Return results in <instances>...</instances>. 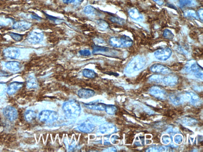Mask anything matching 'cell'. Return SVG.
Masks as SVG:
<instances>
[{
  "label": "cell",
  "mask_w": 203,
  "mask_h": 152,
  "mask_svg": "<svg viewBox=\"0 0 203 152\" xmlns=\"http://www.w3.org/2000/svg\"><path fill=\"white\" fill-rule=\"evenodd\" d=\"M62 109L66 116L71 118L77 117L81 112L80 103L75 100H69L64 103Z\"/></svg>",
  "instance_id": "cell-1"
},
{
  "label": "cell",
  "mask_w": 203,
  "mask_h": 152,
  "mask_svg": "<svg viewBox=\"0 0 203 152\" xmlns=\"http://www.w3.org/2000/svg\"><path fill=\"white\" fill-rule=\"evenodd\" d=\"M146 65V60L143 57L137 55L130 61L126 68V72L128 73L140 70Z\"/></svg>",
  "instance_id": "cell-2"
},
{
  "label": "cell",
  "mask_w": 203,
  "mask_h": 152,
  "mask_svg": "<svg viewBox=\"0 0 203 152\" xmlns=\"http://www.w3.org/2000/svg\"><path fill=\"white\" fill-rule=\"evenodd\" d=\"M57 113L50 110H44L39 115V119L41 122L46 123L54 122L58 118Z\"/></svg>",
  "instance_id": "cell-3"
},
{
  "label": "cell",
  "mask_w": 203,
  "mask_h": 152,
  "mask_svg": "<svg viewBox=\"0 0 203 152\" xmlns=\"http://www.w3.org/2000/svg\"><path fill=\"white\" fill-rule=\"evenodd\" d=\"M117 51L108 47L97 45H94L93 48V54H101L107 56H113L116 55Z\"/></svg>",
  "instance_id": "cell-4"
},
{
  "label": "cell",
  "mask_w": 203,
  "mask_h": 152,
  "mask_svg": "<svg viewBox=\"0 0 203 152\" xmlns=\"http://www.w3.org/2000/svg\"><path fill=\"white\" fill-rule=\"evenodd\" d=\"M172 54V50L169 48L159 49L155 51L154 53L155 58L162 61H166L170 58Z\"/></svg>",
  "instance_id": "cell-5"
},
{
  "label": "cell",
  "mask_w": 203,
  "mask_h": 152,
  "mask_svg": "<svg viewBox=\"0 0 203 152\" xmlns=\"http://www.w3.org/2000/svg\"><path fill=\"white\" fill-rule=\"evenodd\" d=\"M44 34L42 32L31 31L28 35L27 40L32 44H39L44 39Z\"/></svg>",
  "instance_id": "cell-6"
},
{
  "label": "cell",
  "mask_w": 203,
  "mask_h": 152,
  "mask_svg": "<svg viewBox=\"0 0 203 152\" xmlns=\"http://www.w3.org/2000/svg\"><path fill=\"white\" fill-rule=\"evenodd\" d=\"M3 53L6 58L11 59H17L20 56L21 53L19 48L14 47H9L5 49Z\"/></svg>",
  "instance_id": "cell-7"
},
{
  "label": "cell",
  "mask_w": 203,
  "mask_h": 152,
  "mask_svg": "<svg viewBox=\"0 0 203 152\" xmlns=\"http://www.w3.org/2000/svg\"><path fill=\"white\" fill-rule=\"evenodd\" d=\"M3 113L8 120L14 121L18 118V113L16 109L12 106H7L3 110Z\"/></svg>",
  "instance_id": "cell-8"
},
{
  "label": "cell",
  "mask_w": 203,
  "mask_h": 152,
  "mask_svg": "<svg viewBox=\"0 0 203 152\" xmlns=\"http://www.w3.org/2000/svg\"><path fill=\"white\" fill-rule=\"evenodd\" d=\"M32 23L30 22L25 21H19L16 22L14 23L12 28L18 31H26L31 27Z\"/></svg>",
  "instance_id": "cell-9"
},
{
  "label": "cell",
  "mask_w": 203,
  "mask_h": 152,
  "mask_svg": "<svg viewBox=\"0 0 203 152\" xmlns=\"http://www.w3.org/2000/svg\"><path fill=\"white\" fill-rule=\"evenodd\" d=\"M151 72L156 73H160L165 74H168L170 72V69L167 67L164 66L160 64H155L151 67Z\"/></svg>",
  "instance_id": "cell-10"
},
{
  "label": "cell",
  "mask_w": 203,
  "mask_h": 152,
  "mask_svg": "<svg viewBox=\"0 0 203 152\" xmlns=\"http://www.w3.org/2000/svg\"><path fill=\"white\" fill-rule=\"evenodd\" d=\"M23 85V83L22 82H12L8 86L7 92L8 95H12L16 93L19 89L21 88Z\"/></svg>",
  "instance_id": "cell-11"
},
{
  "label": "cell",
  "mask_w": 203,
  "mask_h": 152,
  "mask_svg": "<svg viewBox=\"0 0 203 152\" xmlns=\"http://www.w3.org/2000/svg\"><path fill=\"white\" fill-rule=\"evenodd\" d=\"M106 105L103 103L99 102H91L88 104H83V105L89 109L104 111L105 110Z\"/></svg>",
  "instance_id": "cell-12"
},
{
  "label": "cell",
  "mask_w": 203,
  "mask_h": 152,
  "mask_svg": "<svg viewBox=\"0 0 203 152\" xmlns=\"http://www.w3.org/2000/svg\"><path fill=\"white\" fill-rule=\"evenodd\" d=\"M100 130L102 134H110L115 132V128L112 124L105 123L100 126Z\"/></svg>",
  "instance_id": "cell-13"
},
{
  "label": "cell",
  "mask_w": 203,
  "mask_h": 152,
  "mask_svg": "<svg viewBox=\"0 0 203 152\" xmlns=\"http://www.w3.org/2000/svg\"><path fill=\"white\" fill-rule=\"evenodd\" d=\"M95 94V92L91 89L82 88L79 90L78 95L80 98L88 99L93 97Z\"/></svg>",
  "instance_id": "cell-14"
},
{
  "label": "cell",
  "mask_w": 203,
  "mask_h": 152,
  "mask_svg": "<svg viewBox=\"0 0 203 152\" xmlns=\"http://www.w3.org/2000/svg\"><path fill=\"white\" fill-rule=\"evenodd\" d=\"M128 14L130 18L137 21H143L144 19L143 15L136 8H130L128 11Z\"/></svg>",
  "instance_id": "cell-15"
},
{
  "label": "cell",
  "mask_w": 203,
  "mask_h": 152,
  "mask_svg": "<svg viewBox=\"0 0 203 152\" xmlns=\"http://www.w3.org/2000/svg\"><path fill=\"white\" fill-rule=\"evenodd\" d=\"M5 66L6 69L12 72H17L22 68L20 63L16 61H8L5 64Z\"/></svg>",
  "instance_id": "cell-16"
},
{
  "label": "cell",
  "mask_w": 203,
  "mask_h": 152,
  "mask_svg": "<svg viewBox=\"0 0 203 152\" xmlns=\"http://www.w3.org/2000/svg\"><path fill=\"white\" fill-rule=\"evenodd\" d=\"M79 129L81 132L86 133L93 132L95 129V126L89 122H85L82 123L79 126Z\"/></svg>",
  "instance_id": "cell-17"
},
{
  "label": "cell",
  "mask_w": 203,
  "mask_h": 152,
  "mask_svg": "<svg viewBox=\"0 0 203 152\" xmlns=\"http://www.w3.org/2000/svg\"><path fill=\"white\" fill-rule=\"evenodd\" d=\"M201 67L195 61H191L187 63L185 66V70L188 72H193L197 73L200 72Z\"/></svg>",
  "instance_id": "cell-18"
},
{
  "label": "cell",
  "mask_w": 203,
  "mask_h": 152,
  "mask_svg": "<svg viewBox=\"0 0 203 152\" xmlns=\"http://www.w3.org/2000/svg\"><path fill=\"white\" fill-rule=\"evenodd\" d=\"M37 79L32 75H29L27 79V86L29 88H35L38 87Z\"/></svg>",
  "instance_id": "cell-19"
},
{
  "label": "cell",
  "mask_w": 203,
  "mask_h": 152,
  "mask_svg": "<svg viewBox=\"0 0 203 152\" xmlns=\"http://www.w3.org/2000/svg\"><path fill=\"white\" fill-rule=\"evenodd\" d=\"M122 46L125 47H131L133 44V40L128 36L123 35L120 39Z\"/></svg>",
  "instance_id": "cell-20"
},
{
  "label": "cell",
  "mask_w": 203,
  "mask_h": 152,
  "mask_svg": "<svg viewBox=\"0 0 203 152\" xmlns=\"http://www.w3.org/2000/svg\"><path fill=\"white\" fill-rule=\"evenodd\" d=\"M82 73L83 76L88 79H94L97 77V75L94 70L89 69H83Z\"/></svg>",
  "instance_id": "cell-21"
},
{
  "label": "cell",
  "mask_w": 203,
  "mask_h": 152,
  "mask_svg": "<svg viewBox=\"0 0 203 152\" xmlns=\"http://www.w3.org/2000/svg\"><path fill=\"white\" fill-rule=\"evenodd\" d=\"M36 114L35 112L31 110H27L25 112V118L28 122H31L35 119Z\"/></svg>",
  "instance_id": "cell-22"
},
{
  "label": "cell",
  "mask_w": 203,
  "mask_h": 152,
  "mask_svg": "<svg viewBox=\"0 0 203 152\" xmlns=\"http://www.w3.org/2000/svg\"><path fill=\"white\" fill-rule=\"evenodd\" d=\"M97 27L98 30L101 31H105L109 27V25L106 21L103 19H100L97 21Z\"/></svg>",
  "instance_id": "cell-23"
},
{
  "label": "cell",
  "mask_w": 203,
  "mask_h": 152,
  "mask_svg": "<svg viewBox=\"0 0 203 152\" xmlns=\"http://www.w3.org/2000/svg\"><path fill=\"white\" fill-rule=\"evenodd\" d=\"M196 5L195 1L194 0H179V6L182 8L185 7L193 6Z\"/></svg>",
  "instance_id": "cell-24"
},
{
  "label": "cell",
  "mask_w": 203,
  "mask_h": 152,
  "mask_svg": "<svg viewBox=\"0 0 203 152\" xmlns=\"http://www.w3.org/2000/svg\"><path fill=\"white\" fill-rule=\"evenodd\" d=\"M109 43L113 47H116V48H119L122 46V42L120 39L115 37L110 38L109 40Z\"/></svg>",
  "instance_id": "cell-25"
},
{
  "label": "cell",
  "mask_w": 203,
  "mask_h": 152,
  "mask_svg": "<svg viewBox=\"0 0 203 152\" xmlns=\"http://www.w3.org/2000/svg\"><path fill=\"white\" fill-rule=\"evenodd\" d=\"M109 19L111 22L117 24L123 25L126 23V21L125 19L116 16H112Z\"/></svg>",
  "instance_id": "cell-26"
},
{
  "label": "cell",
  "mask_w": 203,
  "mask_h": 152,
  "mask_svg": "<svg viewBox=\"0 0 203 152\" xmlns=\"http://www.w3.org/2000/svg\"><path fill=\"white\" fill-rule=\"evenodd\" d=\"M105 110L107 113L109 115H113L117 112V108L115 106L112 105H106Z\"/></svg>",
  "instance_id": "cell-27"
},
{
  "label": "cell",
  "mask_w": 203,
  "mask_h": 152,
  "mask_svg": "<svg viewBox=\"0 0 203 152\" xmlns=\"http://www.w3.org/2000/svg\"><path fill=\"white\" fill-rule=\"evenodd\" d=\"M184 14V16L186 17L193 18L197 19H198V15H197L195 11L193 10H188L185 11Z\"/></svg>",
  "instance_id": "cell-28"
},
{
  "label": "cell",
  "mask_w": 203,
  "mask_h": 152,
  "mask_svg": "<svg viewBox=\"0 0 203 152\" xmlns=\"http://www.w3.org/2000/svg\"><path fill=\"white\" fill-rule=\"evenodd\" d=\"M9 35L12 39L16 41H21L23 39V35L19 34V33L10 32Z\"/></svg>",
  "instance_id": "cell-29"
},
{
  "label": "cell",
  "mask_w": 203,
  "mask_h": 152,
  "mask_svg": "<svg viewBox=\"0 0 203 152\" xmlns=\"http://www.w3.org/2000/svg\"><path fill=\"white\" fill-rule=\"evenodd\" d=\"M163 36L165 39L168 40H172L174 37V35L172 31L168 29H165L164 31Z\"/></svg>",
  "instance_id": "cell-30"
},
{
  "label": "cell",
  "mask_w": 203,
  "mask_h": 152,
  "mask_svg": "<svg viewBox=\"0 0 203 152\" xmlns=\"http://www.w3.org/2000/svg\"><path fill=\"white\" fill-rule=\"evenodd\" d=\"M83 12L87 15L93 14L95 13L96 9L92 6L88 5L84 8Z\"/></svg>",
  "instance_id": "cell-31"
},
{
  "label": "cell",
  "mask_w": 203,
  "mask_h": 152,
  "mask_svg": "<svg viewBox=\"0 0 203 152\" xmlns=\"http://www.w3.org/2000/svg\"><path fill=\"white\" fill-rule=\"evenodd\" d=\"M42 12L43 13H44V16H45L46 18L49 19V20H51V21L56 22L58 21L62 20V19H59V18L56 17L51 16V15L45 13L44 11H42Z\"/></svg>",
  "instance_id": "cell-32"
},
{
  "label": "cell",
  "mask_w": 203,
  "mask_h": 152,
  "mask_svg": "<svg viewBox=\"0 0 203 152\" xmlns=\"http://www.w3.org/2000/svg\"><path fill=\"white\" fill-rule=\"evenodd\" d=\"M7 85L5 83H0V96L5 94L7 90Z\"/></svg>",
  "instance_id": "cell-33"
},
{
  "label": "cell",
  "mask_w": 203,
  "mask_h": 152,
  "mask_svg": "<svg viewBox=\"0 0 203 152\" xmlns=\"http://www.w3.org/2000/svg\"><path fill=\"white\" fill-rule=\"evenodd\" d=\"M79 53L80 55L83 56H89L91 55V51L89 50H80Z\"/></svg>",
  "instance_id": "cell-34"
},
{
  "label": "cell",
  "mask_w": 203,
  "mask_h": 152,
  "mask_svg": "<svg viewBox=\"0 0 203 152\" xmlns=\"http://www.w3.org/2000/svg\"><path fill=\"white\" fill-rule=\"evenodd\" d=\"M31 17L32 18L39 21H41L43 19L41 17L39 16L38 15L36 14H31Z\"/></svg>",
  "instance_id": "cell-35"
},
{
  "label": "cell",
  "mask_w": 203,
  "mask_h": 152,
  "mask_svg": "<svg viewBox=\"0 0 203 152\" xmlns=\"http://www.w3.org/2000/svg\"><path fill=\"white\" fill-rule=\"evenodd\" d=\"M203 10L202 8L200 9L198 11V17L201 20L203 21Z\"/></svg>",
  "instance_id": "cell-36"
},
{
  "label": "cell",
  "mask_w": 203,
  "mask_h": 152,
  "mask_svg": "<svg viewBox=\"0 0 203 152\" xmlns=\"http://www.w3.org/2000/svg\"><path fill=\"white\" fill-rule=\"evenodd\" d=\"M94 42L96 43V44H97V43H98V44H100V43H105V41H104V40L100 38H96L94 39Z\"/></svg>",
  "instance_id": "cell-37"
},
{
  "label": "cell",
  "mask_w": 203,
  "mask_h": 152,
  "mask_svg": "<svg viewBox=\"0 0 203 152\" xmlns=\"http://www.w3.org/2000/svg\"><path fill=\"white\" fill-rule=\"evenodd\" d=\"M76 0H63L64 3L68 4L74 2Z\"/></svg>",
  "instance_id": "cell-38"
},
{
  "label": "cell",
  "mask_w": 203,
  "mask_h": 152,
  "mask_svg": "<svg viewBox=\"0 0 203 152\" xmlns=\"http://www.w3.org/2000/svg\"><path fill=\"white\" fill-rule=\"evenodd\" d=\"M153 1H154V2H156L159 5H163L164 2L163 1V0H153Z\"/></svg>",
  "instance_id": "cell-39"
},
{
  "label": "cell",
  "mask_w": 203,
  "mask_h": 152,
  "mask_svg": "<svg viewBox=\"0 0 203 152\" xmlns=\"http://www.w3.org/2000/svg\"><path fill=\"white\" fill-rule=\"evenodd\" d=\"M84 0H78L79 1H80V2H83Z\"/></svg>",
  "instance_id": "cell-40"
}]
</instances>
